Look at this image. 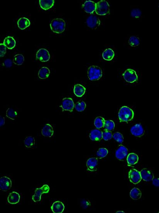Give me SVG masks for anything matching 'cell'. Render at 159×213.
I'll use <instances>...</instances> for the list:
<instances>
[{"label":"cell","mask_w":159,"mask_h":213,"mask_svg":"<svg viewBox=\"0 0 159 213\" xmlns=\"http://www.w3.org/2000/svg\"><path fill=\"white\" fill-rule=\"evenodd\" d=\"M128 152L127 149L123 145H120L116 152V156L118 159L122 160L127 156Z\"/></svg>","instance_id":"13"},{"label":"cell","mask_w":159,"mask_h":213,"mask_svg":"<svg viewBox=\"0 0 159 213\" xmlns=\"http://www.w3.org/2000/svg\"><path fill=\"white\" fill-rule=\"evenodd\" d=\"M98 164L97 158H91L88 159L87 162V166L88 170L94 171Z\"/></svg>","instance_id":"22"},{"label":"cell","mask_w":159,"mask_h":213,"mask_svg":"<svg viewBox=\"0 0 159 213\" xmlns=\"http://www.w3.org/2000/svg\"><path fill=\"white\" fill-rule=\"evenodd\" d=\"M39 3L42 9L47 10L53 7L55 1L54 0H40Z\"/></svg>","instance_id":"21"},{"label":"cell","mask_w":159,"mask_h":213,"mask_svg":"<svg viewBox=\"0 0 159 213\" xmlns=\"http://www.w3.org/2000/svg\"><path fill=\"white\" fill-rule=\"evenodd\" d=\"M83 7L86 13L92 14L96 11V4L92 1H86L83 5Z\"/></svg>","instance_id":"14"},{"label":"cell","mask_w":159,"mask_h":213,"mask_svg":"<svg viewBox=\"0 0 159 213\" xmlns=\"http://www.w3.org/2000/svg\"><path fill=\"white\" fill-rule=\"evenodd\" d=\"M86 104L84 101H80L75 105V109L78 112H82L86 108Z\"/></svg>","instance_id":"32"},{"label":"cell","mask_w":159,"mask_h":213,"mask_svg":"<svg viewBox=\"0 0 159 213\" xmlns=\"http://www.w3.org/2000/svg\"><path fill=\"white\" fill-rule=\"evenodd\" d=\"M5 122V119L4 117L1 116V117H0V127H1L2 126L4 125Z\"/></svg>","instance_id":"43"},{"label":"cell","mask_w":159,"mask_h":213,"mask_svg":"<svg viewBox=\"0 0 159 213\" xmlns=\"http://www.w3.org/2000/svg\"><path fill=\"white\" fill-rule=\"evenodd\" d=\"M129 43L132 47L137 46L140 44V41L138 37L135 36H132L129 39Z\"/></svg>","instance_id":"34"},{"label":"cell","mask_w":159,"mask_h":213,"mask_svg":"<svg viewBox=\"0 0 159 213\" xmlns=\"http://www.w3.org/2000/svg\"><path fill=\"white\" fill-rule=\"evenodd\" d=\"M17 25L19 29L23 30L30 26V22L27 18H22L18 21Z\"/></svg>","instance_id":"23"},{"label":"cell","mask_w":159,"mask_h":213,"mask_svg":"<svg viewBox=\"0 0 159 213\" xmlns=\"http://www.w3.org/2000/svg\"><path fill=\"white\" fill-rule=\"evenodd\" d=\"M4 63L5 65L7 68H10V67L12 66V62L11 61V60H9V59L6 60L4 61Z\"/></svg>","instance_id":"41"},{"label":"cell","mask_w":159,"mask_h":213,"mask_svg":"<svg viewBox=\"0 0 159 213\" xmlns=\"http://www.w3.org/2000/svg\"><path fill=\"white\" fill-rule=\"evenodd\" d=\"M86 88L82 85L80 84H76L74 87L73 91L75 95L78 97H82L86 92Z\"/></svg>","instance_id":"20"},{"label":"cell","mask_w":159,"mask_h":213,"mask_svg":"<svg viewBox=\"0 0 159 213\" xmlns=\"http://www.w3.org/2000/svg\"><path fill=\"white\" fill-rule=\"evenodd\" d=\"M102 76V72L99 67L92 65L90 66L88 70V76L91 81L99 80Z\"/></svg>","instance_id":"3"},{"label":"cell","mask_w":159,"mask_h":213,"mask_svg":"<svg viewBox=\"0 0 159 213\" xmlns=\"http://www.w3.org/2000/svg\"><path fill=\"white\" fill-rule=\"evenodd\" d=\"M20 196L18 193L16 192H12L10 193L7 198V201L9 204H15L19 202Z\"/></svg>","instance_id":"18"},{"label":"cell","mask_w":159,"mask_h":213,"mask_svg":"<svg viewBox=\"0 0 159 213\" xmlns=\"http://www.w3.org/2000/svg\"><path fill=\"white\" fill-rule=\"evenodd\" d=\"M6 116L9 118L14 120L17 117V113L12 108H9L6 111Z\"/></svg>","instance_id":"33"},{"label":"cell","mask_w":159,"mask_h":213,"mask_svg":"<svg viewBox=\"0 0 159 213\" xmlns=\"http://www.w3.org/2000/svg\"><path fill=\"white\" fill-rule=\"evenodd\" d=\"M130 131L132 135L136 137H141L145 133L143 127L139 124H137L133 126L131 128Z\"/></svg>","instance_id":"12"},{"label":"cell","mask_w":159,"mask_h":213,"mask_svg":"<svg viewBox=\"0 0 159 213\" xmlns=\"http://www.w3.org/2000/svg\"><path fill=\"white\" fill-rule=\"evenodd\" d=\"M6 47L4 44H0V57H3L6 55Z\"/></svg>","instance_id":"40"},{"label":"cell","mask_w":159,"mask_h":213,"mask_svg":"<svg viewBox=\"0 0 159 213\" xmlns=\"http://www.w3.org/2000/svg\"><path fill=\"white\" fill-rule=\"evenodd\" d=\"M131 197L134 200H137L140 199L142 196V192L138 188H134L131 190L130 193Z\"/></svg>","instance_id":"28"},{"label":"cell","mask_w":159,"mask_h":213,"mask_svg":"<svg viewBox=\"0 0 159 213\" xmlns=\"http://www.w3.org/2000/svg\"><path fill=\"white\" fill-rule=\"evenodd\" d=\"M96 13L99 15H105L109 12V6L107 2L101 1L96 4Z\"/></svg>","instance_id":"4"},{"label":"cell","mask_w":159,"mask_h":213,"mask_svg":"<svg viewBox=\"0 0 159 213\" xmlns=\"http://www.w3.org/2000/svg\"><path fill=\"white\" fill-rule=\"evenodd\" d=\"M61 107L63 111H69L72 112L75 107L74 103L71 98H65L62 101Z\"/></svg>","instance_id":"7"},{"label":"cell","mask_w":159,"mask_h":213,"mask_svg":"<svg viewBox=\"0 0 159 213\" xmlns=\"http://www.w3.org/2000/svg\"><path fill=\"white\" fill-rule=\"evenodd\" d=\"M50 55L47 49H41L37 52V58L42 62L48 61L50 59Z\"/></svg>","instance_id":"9"},{"label":"cell","mask_w":159,"mask_h":213,"mask_svg":"<svg viewBox=\"0 0 159 213\" xmlns=\"http://www.w3.org/2000/svg\"><path fill=\"white\" fill-rule=\"evenodd\" d=\"M50 74V71L47 67H42L38 73V76L41 79H45L48 77Z\"/></svg>","instance_id":"27"},{"label":"cell","mask_w":159,"mask_h":213,"mask_svg":"<svg viewBox=\"0 0 159 213\" xmlns=\"http://www.w3.org/2000/svg\"><path fill=\"white\" fill-rule=\"evenodd\" d=\"M104 128L109 131H112L115 128V124L114 121L108 120L105 121L104 126Z\"/></svg>","instance_id":"35"},{"label":"cell","mask_w":159,"mask_h":213,"mask_svg":"<svg viewBox=\"0 0 159 213\" xmlns=\"http://www.w3.org/2000/svg\"><path fill=\"white\" fill-rule=\"evenodd\" d=\"M24 57L23 55L21 54H18L15 55L13 60V62L17 65H22L24 62Z\"/></svg>","instance_id":"31"},{"label":"cell","mask_w":159,"mask_h":213,"mask_svg":"<svg viewBox=\"0 0 159 213\" xmlns=\"http://www.w3.org/2000/svg\"><path fill=\"white\" fill-rule=\"evenodd\" d=\"M64 209V205L60 201L54 202L51 206L52 212L54 213H62L63 212Z\"/></svg>","instance_id":"17"},{"label":"cell","mask_w":159,"mask_h":213,"mask_svg":"<svg viewBox=\"0 0 159 213\" xmlns=\"http://www.w3.org/2000/svg\"><path fill=\"white\" fill-rule=\"evenodd\" d=\"M50 26L51 29L53 32L57 34H61L65 30V22L62 19H55L52 21Z\"/></svg>","instance_id":"2"},{"label":"cell","mask_w":159,"mask_h":213,"mask_svg":"<svg viewBox=\"0 0 159 213\" xmlns=\"http://www.w3.org/2000/svg\"><path fill=\"white\" fill-rule=\"evenodd\" d=\"M138 157L134 153H129L127 157V162L129 165L135 164L138 161Z\"/></svg>","instance_id":"25"},{"label":"cell","mask_w":159,"mask_h":213,"mask_svg":"<svg viewBox=\"0 0 159 213\" xmlns=\"http://www.w3.org/2000/svg\"><path fill=\"white\" fill-rule=\"evenodd\" d=\"M152 184L154 186L159 187V179L158 178H154L152 180Z\"/></svg>","instance_id":"42"},{"label":"cell","mask_w":159,"mask_h":213,"mask_svg":"<svg viewBox=\"0 0 159 213\" xmlns=\"http://www.w3.org/2000/svg\"><path fill=\"white\" fill-rule=\"evenodd\" d=\"M129 177L130 181L135 184L140 182L142 179L140 172L134 169L130 170L129 173Z\"/></svg>","instance_id":"8"},{"label":"cell","mask_w":159,"mask_h":213,"mask_svg":"<svg viewBox=\"0 0 159 213\" xmlns=\"http://www.w3.org/2000/svg\"><path fill=\"white\" fill-rule=\"evenodd\" d=\"M123 76L126 81L133 83L137 81L138 76L136 72L132 69H127L123 74Z\"/></svg>","instance_id":"6"},{"label":"cell","mask_w":159,"mask_h":213,"mask_svg":"<svg viewBox=\"0 0 159 213\" xmlns=\"http://www.w3.org/2000/svg\"><path fill=\"white\" fill-rule=\"evenodd\" d=\"M89 137L92 140L98 141L102 138V132L99 129H93L90 132Z\"/></svg>","instance_id":"16"},{"label":"cell","mask_w":159,"mask_h":213,"mask_svg":"<svg viewBox=\"0 0 159 213\" xmlns=\"http://www.w3.org/2000/svg\"><path fill=\"white\" fill-rule=\"evenodd\" d=\"M141 177L144 181H150L154 178L153 174L147 169H144L140 172Z\"/></svg>","instance_id":"15"},{"label":"cell","mask_w":159,"mask_h":213,"mask_svg":"<svg viewBox=\"0 0 159 213\" xmlns=\"http://www.w3.org/2000/svg\"><path fill=\"white\" fill-rule=\"evenodd\" d=\"M114 56V53L111 49H108L104 51L102 54V57L104 60H112Z\"/></svg>","instance_id":"26"},{"label":"cell","mask_w":159,"mask_h":213,"mask_svg":"<svg viewBox=\"0 0 159 213\" xmlns=\"http://www.w3.org/2000/svg\"><path fill=\"white\" fill-rule=\"evenodd\" d=\"M16 42L13 38L8 37L5 39L4 44L6 47L9 49H13L16 46Z\"/></svg>","instance_id":"24"},{"label":"cell","mask_w":159,"mask_h":213,"mask_svg":"<svg viewBox=\"0 0 159 213\" xmlns=\"http://www.w3.org/2000/svg\"><path fill=\"white\" fill-rule=\"evenodd\" d=\"M24 144L27 148H32L35 145V139L32 136H28L24 140Z\"/></svg>","instance_id":"29"},{"label":"cell","mask_w":159,"mask_h":213,"mask_svg":"<svg viewBox=\"0 0 159 213\" xmlns=\"http://www.w3.org/2000/svg\"><path fill=\"white\" fill-rule=\"evenodd\" d=\"M142 15V12L139 9H132L131 12V16L134 18H139Z\"/></svg>","instance_id":"39"},{"label":"cell","mask_w":159,"mask_h":213,"mask_svg":"<svg viewBox=\"0 0 159 213\" xmlns=\"http://www.w3.org/2000/svg\"><path fill=\"white\" fill-rule=\"evenodd\" d=\"M116 213H125V212H123V211H117V212H116Z\"/></svg>","instance_id":"44"},{"label":"cell","mask_w":159,"mask_h":213,"mask_svg":"<svg viewBox=\"0 0 159 213\" xmlns=\"http://www.w3.org/2000/svg\"></svg>","instance_id":"45"},{"label":"cell","mask_w":159,"mask_h":213,"mask_svg":"<svg viewBox=\"0 0 159 213\" xmlns=\"http://www.w3.org/2000/svg\"><path fill=\"white\" fill-rule=\"evenodd\" d=\"M105 122V120L104 118L99 116L95 119L94 124L97 128L100 129L104 127Z\"/></svg>","instance_id":"30"},{"label":"cell","mask_w":159,"mask_h":213,"mask_svg":"<svg viewBox=\"0 0 159 213\" xmlns=\"http://www.w3.org/2000/svg\"><path fill=\"white\" fill-rule=\"evenodd\" d=\"M108 151L105 148H100L98 150L97 155L100 158H103L106 157L108 154Z\"/></svg>","instance_id":"36"},{"label":"cell","mask_w":159,"mask_h":213,"mask_svg":"<svg viewBox=\"0 0 159 213\" xmlns=\"http://www.w3.org/2000/svg\"><path fill=\"white\" fill-rule=\"evenodd\" d=\"M86 22L88 27L92 29L97 28L100 24V21L99 18L93 15L88 18Z\"/></svg>","instance_id":"11"},{"label":"cell","mask_w":159,"mask_h":213,"mask_svg":"<svg viewBox=\"0 0 159 213\" xmlns=\"http://www.w3.org/2000/svg\"><path fill=\"white\" fill-rule=\"evenodd\" d=\"M12 182L7 177H2L0 179V189L2 191H6L10 189Z\"/></svg>","instance_id":"10"},{"label":"cell","mask_w":159,"mask_h":213,"mask_svg":"<svg viewBox=\"0 0 159 213\" xmlns=\"http://www.w3.org/2000/svg\"><path fill=\"white\" fill-rule=\"evenodd\" d=\"M112 138L119 143H122L124 141V138L123 135L119 132H115L113 134Z\"/></svg>","instance_id":"37"},{"label":"cell","mask_w":159,"mask_h":213,"mask_svg":"<svg viewBox=\"0 0 159 213\" xmlns=\"http://www.w3.org/2000/svg\"><path fill=\"white\" fill-rule=\"evenodd\" d=\"M49 190L50 188L47 185H44L42 188H37L35 190L34 195L32 196V200L35 202L40 201L42 195L44 193H48Z\"/></svg>","instance_id":"5"},{"label":"cell","mask_w":159,"mask_h":213,"mask_svg":"<svg viewBox=\"0 0 159 213\" xmlns=\"http://www.w3.org/2000/svg\"><path fill=\"white\" fill-rule=\"evenodd\" d=\"M134 112L132 110L127 106H123L120 109L118 117L121 122H127L133 118Z\"/></svg>","instance_id":"1"},{"label":"cell","mask_w":159,"mask_h":213,"mask_svg":"<svg viewBox=\"0 0 159 213\" xmlns=\"http://www.w3.org/2000/svg\"><path fill=\"white\" fill-rule=\"evenodd\" d=\"M112 136L111 131H106L102 132V138L106 141L110 140L112 138Z\"/></svg>","instance_id":"38"},{"label":"cell","mask_w":159,"mask_h":213,"mask_svg":"<svg viewBox=\"0 0 159 213\" xmlns=\"http://www.w3.org/2000/svg\"><path fill=\"white\" fill-rule=\"evenodd\" d=\"M42 133L44 137H51L54 133L53 127L50 124H46L42 129Z\"/></svg>","instance_id":"19"}]
</instances>
